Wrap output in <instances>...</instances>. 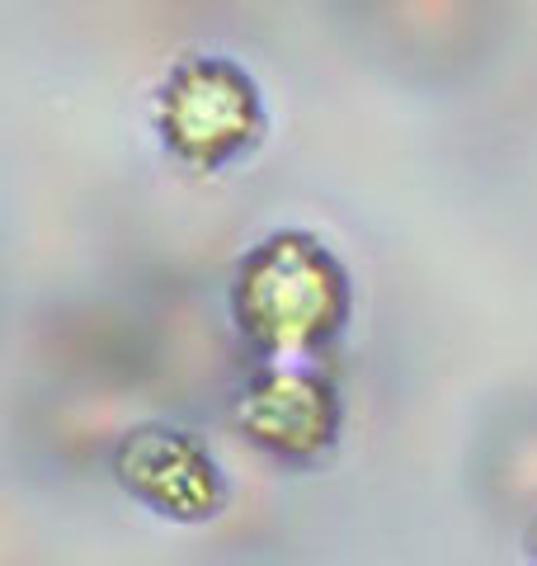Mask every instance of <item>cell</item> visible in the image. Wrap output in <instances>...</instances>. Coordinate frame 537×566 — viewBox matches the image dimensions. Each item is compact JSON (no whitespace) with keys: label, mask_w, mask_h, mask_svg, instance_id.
I'll return each mask as SVG.
<instances>
[{"label":"cell","mask_w":537,"mask_h":566,"mask_svg":"<svg viewBox=\"0 0 537 566\" xmlns=\"http://www.w3.org/2000/svg\"><path fill=\"white\" fill-rule=\"evenodd\" d=\"M236 326L274 359H297L326 345L349 312V283L320 241L283 232L255 245L231 289Z\"/></svg>","instance_id":"obj_1"},{"label":"cell","mask_w":537,"mask_h":566,"mask_svg":"<svg viewBox=\"0 0 537 566\" xmlns=\"http://www.w3.org/2000/svg\"><path fill=\"white\" fill-rule=\"evenodd\" d=\"M166 147L193 170H218L260 137V95L227 57H189L170 71L156 104Z\"/></svg>","instance_id":"obj_2"},{"label":"cell","mask_w":537,"mask_h":566,"mask_svg":"<svg viewBox=\"0 0 537 566\" xmlns=\"http://www.w3.org/2000/svg\"><path fill=\"white\" fill-rule=\"evenodd\" d=\"M118 482L128 486L137 501L156 505L170 520H208L222 501V482L203 444L189 434L166 430V424H147L133 430L114 453Z\"/></svg>","instance_id":"obj_3"},{"label":"cell","mask_w":537,"mask_h":566,"mask_svg":"<svg viewBox=\"0 0 537 566\" xmlns=\"http://www.w3.org/2000/svg\"><path fill=\"white\" fill-rule=\"evenodd\" d=\"M241 424L260 449L278 458H316L339 430V401L316 374L274 364L250 382L241 401Z\"/></svg>","instance_id":"obj_4"},{"label":"cell","mask_w":537,"mask_h":566,"mask_svg":"<svg viewBox=\"0 0 537 566\" xmlns=\"http://www.w3.org/2000/svg\"><path fill=\"white\" fill-rule=\"evenodd\" d=\"M528 553H533V562H537V524H533V534H528Z\"/></svg>","instance_id":"obj_5"}]
</instances>
